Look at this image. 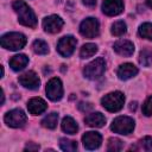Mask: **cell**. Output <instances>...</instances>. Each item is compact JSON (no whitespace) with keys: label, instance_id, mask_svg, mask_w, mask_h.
<instances>
[{"label":"cell","instance_id":"cell-13","mask_svg":"<svg viewBox=\"0 0 152 152\" xmlns=\"http://www.w3.org/2000/svg\"><path fill=\"white\" fill-rule=\"evenodd\" d=\"M101 134L97 132H87L82 137L83 145L87 150H95L101 145Z\"/></svg>","mask_w":152,"mask_h":152},{"label":"cell","instance_id":"cell-8","mask_svg":"<svg viewBox=\"0 0 152 152\" xmlns=\"http://www.w3.org/2000/svg\"><path fill=\"white\" fill-rule=\"evenodd\" d=\"M5 122L10 127L19 128L23 127L26 122V115L21 109H12L5 115Z\"/></svg>","mask_w":152,"mask_h":152},{"label":"cell","instance_id":"cell-19","mask_svg":"<svg viewBox=\"0 0 152 152\" xmlns=\"http://www.w3.org/2000/svg\"><path fill=\"white\" fill-rule=\"evenodd\" d=\"M62 129L68 134H75L78 129V126H77L76 121L72 118L65 116L62 121Z\"/></svg>","mask_w":152,"mask_h":152},{"label":"cell","instance_id":"cell-16","mask_svg":"<svg viewBox=\"0 0 152 152\" xmlns=\"http://www.w3.org/2000/svg\"><path fill=\"white\" fill-rule=\"evenodd\" d=\"M48 104L46 102L40 97H33L27 103V109L32 115H39L43 112H45Z\"/></svg>","mask_w":152,"mask_h":152},{"label":"cell","instance_id":"cell-1","mask_svg":"<svg viewBox=\"0 0 152 152\" xmlns=\"http://www.w3.org/2000/svg\"><path fill=\"white\" fill-rule=\"evenodd\" d=\"M13 10L18 14V20L21 25L28 26V27H34L37 25V19L33 13V11L21 0H15L12 4Z\"/></svg>","mask_w":152,"mask_h":152},{"label":"cell","instance_id":"cell-27","mask_svg":"<svg viewBox=\"0 0 152 152\" xmlns=\"http://www.w3.org/2000/svg\"><path fill=\"white\" fill-rule=\"evenodd\" d=\"M126 30H127L126 24L122 20H119L112 25V33L114 36H122L126 32Z\"/></svg>","mask_w":152,"mask_h":152},{"label":"cell","instance_id":"cell-11","mask_svg":"<svg viewBox=\"0 0 152 152\" xmlns=\"http://www.w3.org/2000/svg\"><path fill=\"white\" fill-rule=\"evenodd\" d=\"M19 83L28 89H37L39 88L40 84V80L37 76V74L34 71H27L25 74H23L21 76H19Z\"/></svg>","mask_w":152,"mask_h":152},{"label":"cell","instance_id":"cell-14","mask_svg":"<svg viewBox=\"0 0 152 152\" xmlns=\"http://www.w3.org/2000/svg\"><path fill=\"white\" fill-rule=\"evenodd\" d=\"M113 49L116 53H119L121 56H125V57H129L134 52L133 43H131L129 40H126V39H120V40L115 42L114 45H113Z\"/></svg>","mask_w":152,"mask_h":152},{"label":"cell","instance_id":"cell-18","mask_svg":"<svg viewBox=\"0 0 152 152\" xmlns=\"http://www.w3.org/2000/svg\"><path fill=\"white\" fill-rule=\"evenodd\" d=\"M10 66L14 70V71H19V70H23L26 65H27V63H28V58L25 56V55H23V53H20V55H15V56H13L11 59H10Z\"/></svg>","mask_w":152,"mask_h":152},{"label":"cell","instance_id":"cell-24","mask_svg":"<svg viewBox=\"0 0 152 152\" xmlns=\"http://www.w3.org/2000/svg\"><path fill=\"white\" fill-rule=\"evenodd\" d=\"M32 49H33V51H34L36 53H38V55H46V53L49 52V46H48V44H46L44 40H42V39L34 40L33 44H32Z\"/></svg>","mask_w":152,"mask_h":152},{"label":"cell","instance_id":"cell-29","mask_svg":"<svg viewBox=\"0 0 152 152\" xmlns=\"http://www.w3.org/2000/svg\"><path fill=\"white\" fill-rule=\"evenodd\" d=\"M142 113L146 115V116H150L152 115V96H150L145 103L142 104Z\"/></svg>","mask_w":152,"mask_h":152},{"label":"cell","instance_id":"cell-7","mask_svg":"<svg viewBox=\"0 0 152 152\" xmlns=\"http://www.w3.org/2000/svg\"><path fill=\"white\" fill-rule=\"evenodd\" d=\"M76 44H77V40H76L75 37L65 36V37L59 39V42L57 44V51H58V53L61 56L69 57L74 52V50L76 48Z\"/></svg>","mask_w":152,"mask_h":152},{"label":"cell","instance_id":"cell-3","mask_svg":"<svg viewBox=\"0 0 152 152\" xmlns=\"http://www.w3.org/2000/svg\"><path fill=\"white\" fill-rule=\"evenodd\" d=\"M125 102V96L120 91H114L104 95L101 100L102 106L108 110V112H118L122 108Z\"/></svg>","mask_w":152,"mask_h":152},{"label":"cell","instance_id":"cell-22","mask_svg":"<svg viewBox=\"0 0 152 152\" xmlns=\"http://www.w3.org/2000/svg\"><path fill=\"white\" fill-rule=\"evenodd\" d=\"M57 121H58V114L50 113L42 120V126L45 128H55L57 126Z\"/></svg>","mask_w":152,"mask_h":152},{"label":"cell","instance_id":"cell-28","mask_svg":"<svg viewBox=\"0 0 152 152\" xmlns=\"http://www.w3.org/2000/svg\"><path fill=\"white\" fill-rule=\"evenodd\" d=\"M124 147V144L120 139L118 138H110L108 140V146H107V150L108 151H121Z\"/></svg>","mask_w":152,"mask_h":152},{"label":"cell","instance_id":"cell-4","mask_svg":"<svg viewBox=\"0 0 152 152\" xmlns=\"http://www.w3.org/2000/svg\"><path fill=\"white\" fill-rule=\"evenodd\" d=\"M110 129L118 134H129L134 129V120L129 116H118L113 120Z\"/></svg>","mask_w":152,"mask_h":152},{"label":"cell","instance_id":"cell-15","mask_svg":"<svg viewBox=\"0 0 152 152\" xmlns=\"http://www.w3.org/2000/svg\"><path fill=\"white\" fill-rule=\"evenodd\" d=\"M137 74H138V68L135 65H133L132 63L121 64L116 71V75L120 80H129L133 76H135Z\"/></svg>","mask_w":152,"mask_h":152},{"label":"cell","instance_id":"cell-2","mask_svg":"<svg viewBox=\"0 0 152 152\" xmlns=\"http://www.w3.org/2000/svg\"><path fill=\"white\" fill-rule=\"evenodd\" d=\"M26 44V37L19 32H10L1 37V46L8 50L23 49Z\"/></svg>","mask_w":152,"mask_h":152},{"label":"cell","instance_id":"cell-12","mask_svg":"<svg viewBox=\"0 0 152 152\" xmlns=\"http://www.w3.org/2000/svg\"><path fill=\"white\" fill-rule=\"evenodd\" d=\"M124 10L122 0H104L102 4V11L107 15H118Z\"/></svg>","mask_w":152,"mask_h":152},{"label":"cell","instance_id":"cell-32","mask_svg":"<svg viewBox=\"0 0 152 152\" xmlns=\"http://www.w3.org/2000/svg\"><path fill=\"white\" fill-rule=\"evenodd\" d=\"M82 2L87 7H94L96 5V0H82Z\"/></svg>","mask_w":152,"mask_h":152},{"label":"cell","instance_id":"cell-9","mask_svg":"<svg viewBox=\"0 0 152 152\" xmlns=\"http://www.w3.org/2000/svg\"><path fill=\"white\" fill-rule=\"evenodd\" d=\"M46 95L51 101H58L63 96V87L59 78L53 77L46 84Z\"/></svg>","mask_w":152,"mask_h":152},{"label":"cell","instance_id":"cell-10","mask_svg":"<svg viewBox=\"0 0 152 152\" xmlns=\"http://www.w3.org/2000/svg\"><path fill=\"white\" fill-rule=\"evenodd\" d=\"M63 20L61 17L58 15H49L46 17L44 20H43V27L46 32H50V33H56V32H59L61 28L63 27Z\"/></svg>","mask_w":152,"mask_h":152},{"label":"cell","instance_id":"cell-30","mask_svg":"<svg viewBox=\"0 0 152 152\" xmlns=\"http://www.w3.org/2000/svg\"><path fill=\"white\" fill-rule=\"evenodd\" d=\"M78 109L82 110V112H89L93 109V104L89 103V102H81L78 104Z\"/></svg>","mask_w":152,"mask_h":152},{"label":"cell","instance_id":"cell-34","mask_svg":"<svg viewBox=\"0 0 152 152\" xmlns=\"http://www.w3.org/2000/svg\"><path fill=\"white\" fill-rule=\"evenodd\" d=\"M146 4H147V6H148V7H151V8H152V0H146Z\"/></svg>","mask_w":152,"mask_h":152},{"label":"cell","instance_id":"cell-6","mask_svg":"<svg viewBox=\"0 0 152 152\" xmlns=\"http://www.w3.org/2000/svg\"><path fill=\"white\" fill-rule=\"evenodd\" d=\"M80 32L86 38H95L99 36L100 32V25L97 19L95 18H87L83 20L80 25Z\"/></svg>","mask_w":152,"mask_h":152},{"label":"cell","instance_id":"cell-25","mask_svg":"<svg viewBox=\"0 0 152 152\" xmlns=\"http://www.w3.org/2000/svg\"><path fill=\"white\" fill-rule=\"evenodd\" d=\"M59 146L63 151H66V152H74L76 151L77 148V142L74 141V140H69L66 138H62L59 140Z\"/></svg>","mask_w":152,"mask_h":152},{"label":"cell","instance_id":"cell-21","mask_svg":"<svg viewBox=\"0 0 152 152\" xmlns=\"http://www.w3.org/2000/svg\"><path fill=\"white\" fill-rule=\"evenodd\" d=\"M96 52H97V46H96V44L87 43V44H84V45L81 48L80 56H81V58H89V57L94 56Z\"/></svg>","mask_w":152,"mask_h":152},{"label":"cell","instance_id":"cell-33","mask_svg":"<svg viewBox=\"0 0 152 152\" xmlns=\"http://www.w3.org/2000/svg\"><path fill=\"white\" fill-rule=\"evenodd\" d=\"M129 109H131V110H135V109H137V102H131Z\"/></svg>","mask_w":152,"mask_h":152},{"label":"cell","instance_id":"cell-20","mask_svg":"<svg viewBox=\"0 0 152 152\" xmlns=\"http://www.w3.org/2000/svg\"><path fill=\"white\" fill-rule=\"evenodd\" d=\"M129 150H133V151H146V152L152 151V138L151 137H145V138L140 139Z\"/></svg>","mask_w":152,"mask_h":152},{"label":"cell","instance_id":"cell-23","mask_svg":"<svg viewBox=\"0 0 152 152\" xmlns=\"http://www.w3.org/2000/svg\"><path fill=\"white\" fill-rule=\"evenodd\" d=\"M139 63L144 66H150L152 65V51L148 49H144L140 51L139 55Z\"/></svg>","mask_w":152,"mask_h":152},{"label":"cell","instance_id":"cell-5","mask_svg":"<svg viewBox=\"0 0 152 152\" xmlns=\"http://www.w3.org/2000/svg\"><path fill=\"white\" fill-rule=\"evenodd\" d=\"M104 70H106V62H104L103 58L99 57L95 61L90 62L83 69V74L89 80H96V78H99L103 75Z\"/></svg>","mask_w":152,"mask_h":152},{"label":"cell","instance_id":"cell-31","mask_svg":"<svg viewBox=\"0 0 152 152\" xmlns=\"http://www.w3.org/2000/svg\"><path fill=\"white\" fill-rule=\"evenodd\" d=\"M25 150L27 151H37V150H39V145H34L33 142H28L26 146H25Z\"/></svg>","mask_w":152,"mask_h":152},{"label":"cell","instance_id":"cell-26","mask_svg":"<svg viewBox=\"0 0 152 152\" xmlns=\"http://www.w3.org/2000/svg\"><path fill=\"white\" fill-rule=\"evenodd\" d=\"M138 32L140 37L152 40V24L151 23H144L142 25H140Z\"/></svg>","mask_w":152,"mask_h":152},{"label":"cell","instance_id":"cell-17","mask_svg":"<svg viewBox=\"0 0 152 152\" xmlns=\"http://www.w3.org/2000/svg\"><path fill=\"white\" fill-rule=\"evenodd\" d=\"M84 122L90 127H102L106 122V118L99 112L90 113L84 118Z\"/></svg>","mask_w":152,"mask_h":152}]
</instances>
